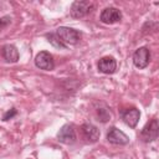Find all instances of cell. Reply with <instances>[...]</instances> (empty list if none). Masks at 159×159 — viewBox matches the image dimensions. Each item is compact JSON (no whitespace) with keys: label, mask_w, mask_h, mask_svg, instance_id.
Wrapping results in <instances>:
<instances>
[{"label":"cell","mask_w":159,"mask_h":159,"mask_svg":"<svg viewBox=\"0 0 159 159\" xmlns=\"http://www.w3.org/2000/svg\"><path fill=\"white\" fill-rule=\"evenodd\" d=\"M57 37L61 40V42L66 46L68 45H76L78 41H80V37H81V34L72 29V27H67V26H60L56 29V32Z\"/></svg>","instance_id":"obj_1"},{"label":"cell","mask_w":159,"mask_h":159,"mask_svg":"<svg viewBox=\"0 0 159 159\" xmlns=\"http://www.w3.org/2000/svg\"><path fill=\"white\" fill-rule=\"evenodd\" d=\"M94 7V4L92 1H88V0H78V1H75L71 6V10H70V15L73 17V19H81V17H84L86 15H88Z\"/></svg>","instance_id":"obj_2"},{"label":"cell","mask_w":159,"mask_h":159,"mask_svg":"<svg viewBox=\"0 0 159 159\" xmlns=\"http://www.w3.org/2000/svg\"><path fill=\"white\" fill-rule=\"evenodd\" d=\"M158 133H159V124H158V120L154 118L142 128L139 137L144 143H150L158 138Z\"/></svg>","instance_id":"obj_3"},{"label":"cell","mask_w":159,"mask_h":159,"mask_svg":"<svg viewBox=\"0 0 159 159\" xmlns=\"http://www.w3.org/2000/svg\"><path fill=\"white\" fill-rule=\"evenodd\" d=\"M99 20H101V22L107 24V25L119 22L122 20V12L119 9L109 6V7H106L102 10V12L99 15Z\"/></svg>","instance_id":"obj_4"},{"label":"cell","mask_w":159,"mask_h":159,"mask_svg":"<svg viewBox=\"0 0 159 159\" xmlns=\"http://www.w3.org/2000/svg\"><path fill=\"white\" fill-rule=\"evenodd\" d=\"M150 62V51L148 47H139L133 53V63L137 68L143 70Z\"/></svg>","instance_id":"obj_5"},{"label":"cell","mask_w":159,"mask_h":159,"mask_svg":"<svg viewBox=\"0 0 159 159\" xmlns=\"http://www.w3.org/2000/svg\"><path fill=\"white\" fill-rule=\"evenodd\" d=\"M35 65L40 70L45 71H52L55 68V61L50 52L47 51H40L35 57Z\"/></svg>","instance_id":"obj_6"},{"label":"cell","mask_w":159,"mask_h":159,"mask_svg":"<svg viewBox=\"0 0 159 159\" xmlns=\"http://www.w3.org/2000/svg\"><path fill=\"white\" fill-rule=\"evenodd\" d=\"M76 139H77V137H76V132H75V128L72 124L62 125L57 133V140L63 143V144L71 145L76 142Z\"/></svg>","instance_id":"obj_7"},{"label":"cell","mask_w":159,"mask_h":159,"mask_svg":"<svg viewBox=\"0 0 159 159\" xmlns=\"http://www.w3.org/2000/svg\"><path fill=\"white\" fill-rule=\"evenodd\" d=\"M107 140L116 145H125L129 143V137L116 127H112L107 133Z\"/></svg>","instance_id":"obj_8"},{"label":"cell","mask_w":159,"mask_h":159,"mask_svg":"<svg viewBox=\"0 0 159 159\" xmlns=\"http://www.w3.org/2000/svg\"><path fill=\"white\" fill-rule=\"evenodd\" d=\"M97 66H98L99 72H102L104 75H112L117 70V61L112 56H104V57L99 58Z\"/></svg>","instance_id":"obj_9"},{"label":"cell","mask_w":159,"mask_h":159,"mask_svg":"<svg viewBox=\"0 0 159 159\" xmlns=\"http://www.w3.org/2000/svg\"><path fill=\"white\" fill-rule=\"evenodd\" d=\"M81 132H82L83 138H84L88 143H96V142L99 139V137H101L99 129H98L96 125L91 124V123H84V124H82V125H81Z\"/></svg>","instance_id":"obj_10"},{"label":"cell","mask_w":159,"mask_h":159,"mask_svg":"<svg viewBox=\"0 0 159 159\" xmlns=\"http://www.w3.org/2000/svg\"><path fill=\"white\" fill-rule=\"evenodd\" d=\"M120 116H122L123 122H124L128 127L135 128L137 124H138V122H139V118H140V112H139L137 108L133 107V108H128V109L122 111Z\"/></svg>","instance_id":"obj_11"},{"label":"cell","mask_w":159,"mask_h":159,"mask_svg":"<svg viewBox=\"0 0 159 159\" xmlns=\"http://www.w3.org/2000/svg\"><path fill=\"white\" fill-rule=\"evenodd\" d=\"M1 55H2V57L6 62H11V63L17 62L19 57H20L17 48L14 45H10V43H6L1 47Z\"/></svg>","instance_id":"obj_12"},{"label":"cell","mask_w":159,"mask_h":159,"mask_svg":"<svg viewBox=\"0 0 159 159\" xmlns=\"http://www.w3.org/2000/svg\"><path fill=\"white\" fill-rule=\"evenodd\" d=\"M45 37H46V39H47V41H48L52 46H55L56 48H61V50H66V48H67V46H66V45H63V43L61 42V40L57 37V35H56L55 32L46 34V35H45Z\"/></svg>","instance_id":"obj_13"},{"label":"cell","mask_w":159,"mask_h":159,"mask_svg":"<svg viewBox=\"0 0 159 159\" xmlns=\"http://www.w3.org/2000/svg\"><path fill=\"white\" fill-rule=\"evenodd\" d=\"M97 111V117H98V120H101V122H107V120H109V118H111V112H109V109L107 108V107H104V108H97L96 109Z\"/></svg>","instance_id":"obj_14"},{"label":"cell","mask_w":159,"mask_h":159,"mask_svg":"<svg viewBox=\"0 0 159 159\" xmlns=\"http://www.w3.org/2000/svg\"><path fill=\"white\" fill-rule=\"evenodd\" d=\"M16 113H17V111H16L15 108H11L10 111H7V112L2 116V120H9V119H11L14 116H16Z\"/></svg>","instance_id":"obj_15"},{"label":"cell","mask_w":159,"mask_h":159,"mask_svg":"<svg viewBox=\"0 0 159 159\" xmlns=\"http://www.w3.org/2000/svg\"><path fill=\"white\" fill-rule=\"evenodd\" d=\"M9 21H10V19H9V17L0 19V29H1V27H4V26H6V25L9 24Z\"/></svg>","instance_id":"obj_16"}]
</instances>
